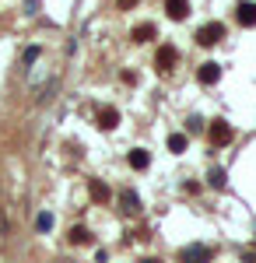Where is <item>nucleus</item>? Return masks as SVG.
I'll use <instances>...</instances> for the list:
<instances>
[{
  "label": "nucleus",
  "instance_id": "obj_12",
  "mask_svg": "<svg viewBox=\"0 0 256 263\" xmlns=\"http://www.w3.org/2000/svg\"><path fill=\"white\" fill-rule=\"evenodd\" d=\"M155 35H158V28L151 25V21H144V25L134 28V39H137V42H148V39H155Z\"/></svg>",
  "mask_w": 256,
  "mask_h": 263
},
{
  "label": "nucleus",
  "instance_id": "obj_2",
  "mask_svg": "<svg viewBox=\"0 0 256 263\" xmlns=\"http://www.w3.org/2000/svg\"><path fill=\"white\" fill-rule=\"evenodd\" d=\"M207 134H211V144H214V147H221V144H228L232 137H235V130H232V123H225V120H214V123H211V130H207Z\"/></svg>",
  "mask_w": 256,
  "mask_h": 263
},
{
  "label": "nucleus",
  "instance_id": "obj_9",
  "mask_svg": "<svg viewBox=\"0 0 256 263\" xmlns=\"http://www.w3.org/2000/svg\"><path fill=\"white\" fill-rule=\"evenodd\" d=\"M126 162H130V168H137V172H140V168H148V165H151V155H148L144 147H134Z\"/></svg>",
  "mask_w": 256,
  "mask_h": 263
},
{
  "label": "nucleus",
  "instance_id": "obj_16",
  "mask_svg": "<svg viewBox=\"0 0 256 263\" xmlns=\"http://www.w3.org/2000/svg\"><path fill=\"white\" fill-rule=\"evenodd\" d=\"M49 224H53V218H49V214H39V221H35V228H39V232H49Z\"/></svg>",
  "mask_w": 256,
  "mask_h": 263
},
{
  "label": "nucleus",
  "instance_id": "obj_14",
  "mask_svg": "<svg viewBox=\"0 0 256 263\" xmlns=\"http://www.w3.org/2000/svg\"><path fill=\"white\" fill-rule=\"evenodd\" d=\"M169 151H172V155H182V151H186V134H172V137H169Z\"/></svg>",
  "mask_w": 256,
  "mask_h": 263
},
{
  "label": "nucleus",
  "instance_id": "obj_6",
  "mask_svg": "<svg viewBox=\"0 0 256 263\" xmlns=\"http://www.w3.org/2000/svg\"><path fill=\"white\" fill-rule=\"evenodd\" d=\"M235 18H239V25L253 28V25H256V4H253V0H242V4L235 7Z\"/></svg>",
  "mask_w": 256,
  "mask_h": 263
},
{
  "label": "nucleus",
  "instance_id": "obj_5",
  "mask_svg": "<svg viewBox=\"0 0 256 263\" xmlns=\"http://www.w3.org/2000/svg\"><path fill=\"white\" fill-rule=\"evenodd\" d=\"M176 60H179V49H176V46H161V49H158V57H155L158 70H172Z\"/></svg>",
  "mask_w": 256,
  "mask_h": 263
},
{
  "label": "nucleus",
  "instance_id": "obj_17",
  "mask_svg": "<svg viewBox=\"0 0 256 263\" xmlns=\"http://www.w3.org/2000/svg\"><path fill=\"white\" fill-rule=\"evenodd\" d=\"M137 4H140V0H116L119 11H130V7H137Z\"/></svg>",
  "mask_w": 256,
  "mask_h": 263
},
{
  "label": "nucleus",
  "instance_id": "obj_7",
  "mask_svg": "<svg viewBox=\"0 0 256 263\" xmlns=\"http://www.w3.org/2000/svg\"><path fill=\"white\" fill-rule=\"evenodd\" d=\"M165 14L172 21H182L190 14V0H165Z\"/></svg>",
  "mask_w": 256,
  "mask_h": 263
},
{
  "label": "nucleus",
  "instance_id": "obj_15",
  "mask_svg": "<svg viewBox=\"0 0 256 263\" xmlns=\"http://www.w3.org/2000/svg\"><path fill=\"white\" fill-rule=\"evenodd\" d=\"M207 179H211V186H214V190H225L228 172H225V168H211V176H207Z\"/></svg>",
  "mask_w": 256,
  "mask_h": 263
},
{
  "label": "nucleus",
  "instance_id": "obj_19",
  "mask_svg": "<svg viewBox=\"0 0 256 263\" xmlns=\"http://www.w3.org/2000/svg\"><path fill=\"white\" fill-rule=\"evenodd\" d=\"M242 263H256V253H242Z\"/></svg>",
  "mask_w": 256,
  "mask_h": 263
},
{
  "label": "nucleus",
  "instance_id": "obj_3",
  "mask_svg": "<svg viewBox=\"0 0 256 263\" xmlns=\"http://www.w3.org/2000/svg\"><path fill=\"white\" fill-rule=\"evenodd\" d=\"M211 249L207 246H186L182 253H179V263H211Z\"/></svg>",
  "mask_w": 256,
  "mask_h": 263
},
{
  "label": "nucleus",
  "instance_id": "obj_18",
  "mask_svg": "<svg viewBox=\"0 0 256 263\" xmlns=\"http://www.w3.org/2000/svg\"><path fill=\"white\" fill-rule=\"evenodd\" d=\"M190 130H193V134H200V130H204V120H197V116H193V120H190Z\"/></svg>",
  "mask_w": 256,
  "mask_h": 263
},
{
  "label": "nucleus",
  "instance_id": "obj_4",
  "mask_svg": "<svg viewBox=\"0 0 256 263\" xmlns=\"http://www.w3.org/2000/svg\"><path fill=\"white\" fill-rule=\"evenodd\" d=\"M217 78H221V63H214V60L200 63V70H197V81L200 84H217Z\"/></svg>",
  "mask_w": 256,
  "mask_h": 263
},
{
  "label": "nucleus",
  "instance_id": "obj_13",
  "mask_svg": "<svg viewBox=\"0 0 256 263\" xmlns=\"http://www.w3.org/2000/svg\"><path fill=\"white\" fill-rule=\"evenodd\" d=\"M67 239H70L74 246H88V242H92V232H88V228H81V224H74Z\"/></svg>",
  "mask_w": 256,
  "mask_h": 263
},
{
  "label": "nucleus",
  "instance_id": "obj_10",
  "mask_svg": "<svg viewBox=\"0 0 256 263\" xmlns=\"http://www.w3.org/2000/svg\"><path fill=\"white\" fill-rule=\"evenodd\" d=\"M88 193H92V200H99V203L109 200V190H105V182H102V179H92V182H88Z\"/></svg>",
  "mask_w": 256,
  "mask_h": 263
},
{
  "label": "nucleus",
  "instance_id": "obj_8",
  "mask_svg": "<svg viewBox=\"0 0 256 263\" xmlns=\"http://www.w3.org/2000/svg\"><path fill=\"white\" fill-rule=\"evenodd\" d=\"M119 211H123V214H137L140 211V197L134 190H123V193H119Z\"/></svg>",
  "mask_w": 256,
  "mask_h": 263
},
{
  "label": "nucleus",
  "instance_id": "obj_11",
  "mask_svg": "<svg viewBox=\"0 0 256 263\" xmlns=\"http://www.w3.org/2000/svg\"><path fill=\"white\" fill-rule=\"evenodd\" d=\"M116 123H119V109H102L99 112V126L102 130H113Z\"/></svg>",
  "mask_w": 256,
  "mask_h": 263
},
{
  "label": "nucleus",
  "instance_id": "obj_1",
  "mask_svg": "<svg viewBox=\"0 0 256 263\" xmlns=\"http://www.w3.org/2000/svg\"><path fill=\"white\" fill-rule=\"evenodd\" d=\"M225 35H228V32H225L221 21H207V25H200V28H197V42H200V46H217Z\"/></svg>",
  "mask_w": 256,
  "mask_h": 263
}]
</instances>
